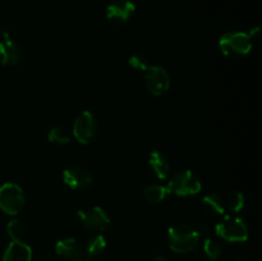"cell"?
Masks as SVG:
<instances>
[{
    "mask_svg": "<svg viewBox=\"0 0 262 261\" xmlns=\"http://www.w3.org/2000/svg\"><path fill=\"white\" fill-rule=\"evenodd\" d=\"M253 42L248 33L241 31H230L224 33L219 40V49L225 56L232 59L242 58L252 50Z\"/></svg>",
    "mask_w": 262,
    "mask_h": 261,
    "instance_id": "2",
    "label": "cell"
},
{
    "mask_svg": "<svg viewBox=\"0 0 262 261\" xmlns=\"http://www.w3.org/2000/svg\"><path fill=\"white\" fill-rule=\"evenodd\" d=\"M7 232L12 241H22L26 234V225L23 224L22 220L12 219L8 223Z\"/></svg>",
    "mask_w": 262,
    "mask_h": 261,
    "instance_id": "20",
    "label": "cell"
},
{
    "mask_svg": "<svg viewBox=\"0 0 262 261\" xmlns=\"http://www.w3.org/2000/svg\"><path fill=\"white\" fill-rule=\"evenodd\" d=\"M200 237L199 232L191 225L176 224L169 228L168 242L171 251L176 253H189L194 251L199 246Z\"/></svg>",
    "mask_w": 262,
    "mask_h": 261,
    "instance_id": "1",
    "label": "cell"
},
{
    "mask_svg": "<svg viewBox=\"0 0 262 261\" xmlns=\"http://www.w3.org/2000/svg\"><path fill=\"white\" fill-rule=\"evenodd\" d=\"M0 64L5 67H14L22 61V49L10 36L9 30L3 27L0 31Z\"/></svg>",
    "mask_w": 262,
    "mask_h": 261,
    "instance_id": "9",
    "label": "cell"
},
{
    "mask_svg": "<svg viewBox=\"0 0 262 261\" xmlns=\"http://www.w3.org/2000/svg\"><path fill=\"white\" fill-rule=\"evenodd\" d=\"M225 202V211L237 214L245 207V194L239 191H233L228 193V196L224 199Z\"/></svg>",
    "mask_w": 262,
    "mask_h": 261,
    "instance_id": "18",
    "label": "cell"
},
{
    "mask_svg": "<svg viewBox=\"0 0 262 261\" xmlns=\"http://www.w3.org/2000/svg\"><path fill=\"white\" fill-rule=\"evenodd\" d=\"M25 193L19 184L7 182L0 186V210L4 214L15 216L25 207Z\"/></svg>",
    "mask_w": 262,
    "mask_h": 261,
    "instance_id": "4",
    "label": "cell"
},
{
    "mask_svg": "<svg viewBox=\"0 0 262 261\" xmlns=\"http://www.w3.org/2000/svg\"><path fill=\"white\" fill-rule=\"evenodd\" d=\"M2 261H32V250L23 241H12L4 251Z\"/></svg>",
    "mask_w": 262,
    "mask_h": 261,
    "instance_id": "13",
    "label": "cell"
},
{
    "mask_svg": "<svg viewBox=\"0 0 262 261\" xmlns=\"http://www.w3.org/2000/svg\"><path fill=\"white\" fill-rule=\"evenodd\" d=\"M152 261H168V260H166V258L164 257V256L158 255V256H155V257H154Z\"/></svg>",
    "mask_w": 262,
    "mask_h": 261,
    "instance_id": "25",
    "label": "cell"
},
{
    "mask_svg": "<svg viewBox=\"0 0 262 261\" xmlns=\"http://www.w3.org/2000/svg\"><path fill=\"white\" fill-rule=\"evenodd\" d=\"M48 140L49 142L56 146H64L68 145V143L71 142V137H69L68 133L66 132V129H63L61 127L51 128L48 132Z\"/></svg>",
    "mask_w": 262,
    "mask_h": 261,
    "instance_id": "19",
    "label": "cell"
},
{
    "mask_svg": "<svg viewBox=\"0 0 262 261\" xmlns=\"http://www.w3.org/2000/svg\"><path fill=\"white\" fill-rule=\"evenodd\" d=\"M136 12L135 3L130 0H114L106 8V19L114 25L127 23Z\"/></svg>",
    "mask_w": 262,
    "mask_h": 261,
    "instance_id": "10",
    "label": "cell"
},
{
    "mask_svg": "<svg viewBox=\"0 0 262 261\" xmlns=\"http://www.w3.org/2000/svg\"><path fill=\"white\" fill-rule=\"evenodd\" d=\"M63 182L71 189L89 188L94 182V177L83 166H69L63 171Z\"/></svg>",
    "mask_w": 262,
    "mask_h": 261,
    "instance_id": "11",
    "label": "cell"
},
{
    "mask_svg": "<svg viewBox=\"0 0 262 261\" xmlns=\"http://www.w3.org/2000/svg\"><path fill=\"white\" fill-rule=\"evenodd\" d=\"M73 137L82 145L92 143L97 138L100 132V125L96 117L90 110H83L73 123Z\"/></svg>",
    "mask_w": 262,
    "mask_h": 261,
    "instance_id": "6",
    "label": "cell"
},
{
    "mask_svg": "<svg viewBox=\"0 0 262 261\" xmlns=\"http://www.w3.org/2000/svg\"><path fill=\"white\" fill-rule=\"evenodd\" d=\"M197 232H199L200 237L202 238H209L211 237V227L209 224H201L199 228H197Z\"/></svg>",
    "mask_w": 262,
    "mask_h": 261,
    "instance_id": "23",
    "label": "cell"
},
{
    "mask_svg": "<svg viewBox=\"0 0 262 261\" xmlns=\"http://www.w3.org/2000/svg\"><path fill=\"white\" fill-rule=\"evenodd\" d=\"M106 248V240L102 234L96 233V234L91 235V237L87 240L86 246L83 247L84 253H86V257H92V258H99V256Z\"/></svg>",
    "mask_w": 262,
    "mask_h": 261,
    "instance_id": "16",
    "label": "cell"
},
{
    "mask_svg": "<svg viewBox=\"0 0 262 261\" xmlns=\"http://www.w3.org/2000/svg\"><path fill=\"white\" fill-rule=\"evenodd\" d=\"M148 169L154 177L160 181L166 179L170 174V164H169L168 158L160 151H152L148 156Z\"/></svg>",
    "mask_w": 262,
    "mask_h": 261,
    "instance_id": "14",
    "label": "cell"
},
{
    "mask_svg": "<svg viewBox=\"0 0 262 261\" xmlns=\"http://www.w3.org/2000/svg\"><path fill=\"white\" fill-rule=\"evenodd\" d=\"M77 216L87 230L95 233H102L109 228L110 216L102 207L92 206L77 211Z\"/></svg>",
    "mask_w": 262,
    "mask_h": 261,
    "instance_id": "8",
    "label": "cell"
},
{
    "mask_svg": "<svg viewBox=\"0 0 262 261\" xmlns=\"http://www.w3.org/2000/svg\"><path fill=\"white\" fill-rule=\"evenodd\" d=\"M202 248H204V253L206 255V257L211 261H216L222 255V247H220L219 242H216L212 237L205 238Z\"/></svg>",
    "mask_w": 262,
    "mask_h": 261,
    "instance_id": "21",
    "label": "cell"
},
{
    "mask_svg": "<svg viewBox=\"0 0 262 261\" xmlns=\"http://www.w3.org/2000/svg\"><path fill=\"white\" fill-rule=\"evenodd\" d=\"M74 261H84V260H82V258H79V260H74Z\"/></svg>",
    "mask_w": 262,
    "mask_h": 261,
    "instance_id": "26",
    "label": "cell"
},
{
    "mask_svg": "<svg viewBox=\"0 0 262 261\" xmlns=\"http://www.w3.org/2000/svg\"><path fill=\"white\" fill-rule=\"evenodd\" d=\"M201 209L205 214L210 215V216H222L227 212L224 199L216 193L206 194L201 200Z\"/></svg>",
    "mask_w": 262,
    "mask_h": 261,
    "instance_id": "15",
    "label": "cell"
},
{
    "mask_svg": "<svg viewBox=\"0 0 262 261\" xmlns=\"http://www.w3.org/2000/svg\"><path fill=\"white\" fill-rule=\"evenodd\" d=\"M215 233L217 237L228 242H246L248 240V228L243 219L233 215H225L216 225Z\"/></svg>",
    "mask_w": 262,
    "mask_h": 261,
    "instance_id": "5",
    "label": "cell"
},
{
    "mask_svg": "<svg viewBox=\"0 0 262 261\" xmlns=\"http://www.w3.org/2000/svg\"><path fill=\"white\" fill-rule=\"evenodd\" d=\"M143 77H145L146 89L152 96H161L170 89V76L164 67L150 64L143 72Z\"/></svg>",
    "mask_w": 262,
    "mask_h": 261,
    "instance_id": "7",
    "label": "cell"
},
{
    "mask_svg": "<svg viewBox=\"0 0 262 261\" xmlns=\"http://www.w3.org/2000/svg\"><path fill=\"white\" fill-rule=\"evenodd\" d=\"M143 199L150 204H159L163 202L166 197L170 194L168 187L161 186V184H148L142 191Z\"/></svg>",
    "mask_w": 262,
    "mask_h": 261,
    "instance_id": "17",
    "label": "cell"
},
{
    "mask_svg": "<svg viewBox=\"0 0 262 261\" xmlns=\"http://www.w3.org/2000/svg\"><path fill=\"white\" fill-rule=\"evenodd\" d=\"M55 252L59 257L68 261L79 260L83 257V245L74 238H63L55 245Z\"/></svg>",
    "mask_w": 262,
    "mask_h": 261,
    "instance_id": "12",
    "label": "cell"
},
{
    "mask_svg": "<svg viewBox=\"0 0 262 261\" xmlns=\"http://www.w3.org/2000/svg\"><path fill=\"white\" fill-rule=\"evenodd\" d=\"M45 261H54V260H45Z\"/></svg>",
    "mask_w": 262,
    "mask_h": 261,
    "instance_id": "27",
    "label": "cell"
},
{
    "mask_svg": "<svg viewBox=\"0 0 262 261\" xmlns=\"http://www.w3.org/2000/svg\"><path fill=\"white\" fill-rule=\"evenodd\" d=\"M128 64H129L135 71L142 72V73L147 69V67L150 66L147 61V58H146L145 55H142V54H133V55H130L129 59H128Z\"/></svg>",
    "mask_w": 262,
    "mask_h": 261,
    "instance_id": "22",
    "label": "cell"
},
{
    "mask_svg": "<svg viewBox=\"0 0 262 261\" xmlns=\"http://www.w3.org/2000/svg\"><path fill=\"white\" fill-rule=\"evenodd\" d=\"M260 35H261V27H255V28H252V30H251V32L248 33V36H250V38L251 40H252V42H253V40H258V38H260Z\"/></svg>",
    "mask_w": 262,
    "mask_h": 261,
    "instance_id": "24",
    "label": "cell"
},
{
    "mask_svg": "<svg viewBox=\"0 0 262 261\" xmlns=\"http://www.w3.org/2000/svg\"><path fill=\"white\" fill-rule=\"evenodd\" d=\"M166 187L170 194L188 197L200 193L202 189V183L192 170H181L170 177Z\"/></svg>",
    "mask_w": 262,
    "mask_h": 261,
    "instance_id": "3",
    "label": "cell"
}]
</instances>
